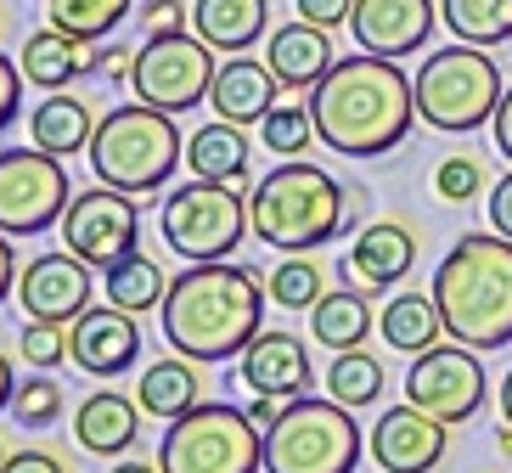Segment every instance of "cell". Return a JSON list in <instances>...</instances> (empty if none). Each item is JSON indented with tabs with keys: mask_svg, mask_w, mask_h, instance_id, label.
I'll use <instances>...</instances> for the list:
<instances>
[{
	"mask_svg": "<svg viewBox=\"0 0 512 473\" xmlns=\"http://www.w3.org/2000/svg\"><path fill=\"white\" fill-rule=\"evenodd\" d=\"M265 276L248 271V265L231 260H192L175 282H169L164 305V338L169 350L197 361V367H214V361H231L254 344L265 327Z\"/></svg>",
	"mask_w": 512,
	"mask_h": 473,
	"instance_id": "6da1fadb",
	"label": "cell"
},
{
	"mask_svg": "<svg viewBox=\"0 0 512 473\" xmlns=\"http://www.w3.org/2000/svg\"><path fill=\"white\" fill-rule=\"evenodd\" d=\"M434 305L445 316V338L467 350L512 344V237L467 231L434 271Z\"/></svg>",
	"mask_w": 512,
	"mask_h": 473,
	"instance_id": "3957f363",
	"label": "cell"
},
{
	"mask_svg": "<svg viewBox=\"0 0 512 473\" xmlns=\"http://www.w3.org/2000/svg\"><path fill=\"white\" fill-rule=\"evenodd\" d=\"M141 23H147L152 34H181L186 29V6L181 0H147V6H141Z\"/></svg>",
	"mask_w": 512,
	"mask_h": 473,
	"instance_id": "ab89813d",
	"label": "cell"
},
{
	"mask_svg": "<svg viewBox=\"0 0 512 473\" xmlns=\"http://www.w3.org/2000/svg\"><path fill=\"white\" fill-rule=\"evenodd\" d=\"M68 350H74L79 372H96V378H113V372H130L141 355V327L130 310L119 305H91L85 316L68 321Z\"/></svg>",
	"mask_w": 512,
	"mask_h": 473,
	"instance_id": "e0dca14e",
	"label": "cell"
},
{
	"mask_svg": "<svg viewBox=\"0 0 512 473\" xmlns=\"http://www.w3.org/2000/svg\"><path fill=\"white\" fill-rule=\"evenodd\" d=\"M6 457H12V451H6V445H0V462H6Z\"/></svg>",
	"mask_w": 512,
	"mask_h": 473,
	"instance_id": "816d5d0a",
	"label": "cell"
},
{
	"mask_svg": "<svg viewBox=\"0 0 512 473\" xmlns=\"http://www.w3.org/2000/svg\"><path fill=\"white\" fill-rule=\"evenodd\" d=\"M411 91H417V119L422 124L462 136V130H479V124L496 119V107H501V68H496V57H490L484 46L456 40V46L428 51V57H422Z\"/></svg>",
	"mask_w": 512,
	"mask_h": 473,
	"instance_id": "8992f818",
	"label": "cell"
},
{
	"mask_svg": "<svg viewBox=\"0 0 512 473\" xmlns=\"http://www.w3.org/2000/svg\"><path fill=\"white\" fill-rule=\"evenodd\" d=\"M96 265H85L68 248V254H40V260L23 265V276H17V305L29 310L34 321H74L91 310V282Z\"/></svg>",
	"mask_w": 512,
	"mask_h": 473,
	"instance_id": "9a60e30c",
	"label": "cell"
},
{
	"mask_svg": "<svg viewBox=\"0 0 512 473\" xmlns=\"http://www.w3.org/2000/svg\"><path fill=\"white\" fill-rule=\"evenodd\" d=\"M349 12H355V0H299V17L316 29H338V23H349Z\"/></svg>",
	"mask_w": 512,
	"mask_h": 473,
	"instance_id": "60d3db41",
	"label": "cell"
},
{
	"mask_svg": "<svg viewBox=\"0 0 512 473\" xmlns=\"http://www.w3.org/2000/svg\"><path fill=\"white\" fill-rule=\"evenodd\" d=\"M107 473H164V468H158V462H113Z\"/></svg>",
	"mask_w": 512,
	"mask_h": 473,
	"instance_id": "c3c4849f",
	"label": "cell"
},
{
	"mask_svg": "<svg viewBox=\"0 0 512 473\" xmlns=\"http://www.w3.org/2000/svg\"><path fill=\"white\" fill-rule=\"evenodd\" d=\"M164 473H259L265 468V428L237 406H186L169 417V434L158 445Z\"/></svg>",
	"mask_w": 512,
	"mask_h": 473,
	"instance_id": "9c48e42d",
	"label": "cell"
},
{
	"mask_svg": "<svg viewBox=\"0 0 512 473\" xmlns=\"http://www.w3.org/2000/svg\"><path fill=\"white\" fill-rule=\"evenodd\" d=\"M490 130H496L501 158H512V85L501 91V107H496V119H490Z\"/></svg>",
	"mask_w": 512,
	"mask_h": 473,
	"instance_id": "ee69618b",
	"label": "cell"
},
{
	"mask_svg": "<svg viewBox=\"0 0 512 473\" xmlns=\"http://www.w3.org/2000/svg\"><path fill=\"white\" fill-rule=\"evenodd\" d=\"M496 445H501V457H512V423H507V428H501V434H496Z\"/></svg>",
	"mask_w": 512,
	"mask_h": 473,
	"instance_id": "f907efd6",
	"label": "cell"
},
{
	"mask_svg": "<svg viewBox=\"0 0 512 473\" xmlns=\"http://www.w3.org/2000/svg\"><path fill=\"white\" fill-rule=\"evenodd\" d=\"M29 136H34V147H46L57 158L85 153L96 136V113H91V102H79L68 91H46V102L29 113Z\"/></svg>",
	"mask_w": 512,
	"mask_h": 473,
	"instance_id": "d4e9b609",
	"label": "cell"
},
{
	"mask_svg": "<svg viewBox=\"0 0 512 473\" xmlns=\"http://www.w3.org/2000/svg\"><path fill=\"white\" fill-rule=\"evenodd\" d=\"M406 400L422 406V412H434L439 423H467V417L484 406V367H479V350H467V344H434V350H422L406 372Z\"/></svg>",
	"mask_w": 512,
	"mask_h": 473,
	"instance_id": "4fadbf2b",
	"label": "cell"
},
{
	"mask_svg": "<svg viewBox=\"0 0 512 473\" xmlns=\"http://www.w3.org/2000/svg\"><path fill=\"white\" fill-rule=\"evenodd\" d=\"M411 265H417V231L400 226V220H377V226H366L361 237H355L344 271L355 276L366 293H383V288H394Z\"/></svg>",
	"mask_w": 512,
	"mask_h": 473,
	"instance_id": "d6986e66",
	"label": "cell"
},
{
	"mask_svg": "<svg viewBox=\"0 0 512 473\" xmlns=\"http://www.w3.org/2000/svg\"><path fill=\"white\" fill-rule=\"evenodd\" d=\"M372 327H377V316L366 305V293H355V288H332L310 305V338L327 344V350H361Z\"/></svg>",
	"mask_w": 512,
	"mask_h": 473,
	"instance_id": "484cf974",
	"label": "cell"
},
{
	"mask_svg": "<svg viewBox=\"0 0 512 473\" xmlns=\"http://www.w3.org/2000/svg\"><path fill=\"white\" fill-rule=\"evenodd\" d=\"M197 389H203V372L186 355H169V361H152L141 372V412L147 417H181L186 406H197Z\"/></svg>",
	"mask_w": 512,
	"mask_h": 473,
	"instance_id": "f546056e",
	"label": "cell"
},
{
	"mask_svg": "<svg viewBox=\"0 0 512 473\" xmlns=\"http://www.w3.org/2000/svg\"><path fill=\"white\" fill-rule=\"evenodd\" d=\"M17 107H23V62L0 51V130L17 119Z\"/></svg>",
	"mask_w": 512,
	"mask_h": 473,
	"instance_id": "f35d334b",
	"label": "cell"
},
{
	"mask_svg": "<svg viewBox=\"0 0 512 473\" xmlns=\"http://www.w3.org/2000/svg\"><path fill=\"white\" fill-rule=\"evenodd\" d=\"M12 417L23 428H51L62 417V389L51 378H29V383H17V395H12Z\"/></svg>",
	"mask_w": 512,
	"mask_h": 473,
	"instance_id": "8d00e7d4",
	"label": "cell"
},
{
	"mask_svg": "<svg viewBox=\"0 0 512 473\" xmlns=\"http://www.w3.org/2000/svg\"><path fill=\"white\" fill-rule=\"evenodd\" d=\"M355 462H361V423L332 395L287 400L282 417L265 428V473H355Z\"/></svg>",
	"mask_w": 512,
	"mask_h": 473,
	"instance_id": "52a82bcc",
	"label": "cell"
},
{
	"mask_svg": "<svg viewBox=\"0 0 512 473\" xmlns=\"http://www.w3.org/2000/svg\"><path fill=\"white\" fill-rule=\"evenodd\" d=\"M0 473H68V468H62L57 451H12L0 462Z\"/></svg>",
	"mask_w": 512,
	"mask_h": 473,
	"instance_id": "7bdbcfd3",
	"label": "cell"
},
{
	"mask_svg": "<svg viewBox=\"0 0 512 473\" xmlns=\"http://www.w3.org/2000/svg\"><path fill=\"white\" fill-rule=\"evenodd\" d=\"M377 327H383V338L400 355H422L445 338V316H439L434 293H400V299H389V310L377 316Z\"/></svg>",
	"mask_w": 512,
	"mask_h": 473,
	"instance_id": "83f0119b",
	"label": "cell"
},
{
	"mask_svg": "<svg viewBox=\"0 0 512 473\" xmlns=\"http://www.w3.org/2000/svg\"><path fill=\"white\" fill-rule=\"evenodd\" d=\"M265 23H271L265 0H197L192 6V34L209 40L214 51H226V57L254 46L259 34H265Z\"/></svg>",
	"mask_w": 512,
	"mask_h": 473,
	"instance_id": "603a6c76",
	"label": "cell"
},
{
	"mask_svg": "<svg viewBox=\"0 0 512 473\" xmlns=\"http://www.w3.org/2000/svg\"><path fill=\"white\" fill-rule=\"evenodd\" d=\"M17 288V254H12V237L0 231V299Z\"/></svg>",
	"mask_w": 512,
	"mask_h": 473,
	"instance_id": "f6af8a7d",
	"label": "cell"
},
{
	"mask_svg": "<svg viewBox=\"0 0 512 473\" xmlns=\"http://www.w3.org/2000/svg\"><path fill=\"white\" fill-rule=\"evenodd\" d=\"M85 153H91V169L102 186H119L130 198H152L181 169L186 147H181V130H175V113L147 102H124L96 119V136Z\"/></svg>",
	"mask_w": 512,
	"mask_h": 473,
	"instance_id": "5b68a950",
	"label": "cell"
},
{
	"mask_svg": "<svg viewBox=\"0 0 512 473\" xmlns=\"http://www.w3.org/2000/svg\"><path fill=\"white\" fill-rule=\"evenodd\" d=\"M259 136H265V147L282 158H299L304 147H310V136H316V119H310V107H293V102H276L265 119H259Z\"/></svg>",
	"mask_w": 512,
	"mask_h": 473,
	"instance_id": "e575fe53",
	"label": "cell"
},
{
	"mask_svg": "<svg viewBox=\"0 0 512 473\" xmlns=\"http://www.w3.org/2000/svg\"><path fill=\"white\" fill-rule=\"evenodd\" d=\"M434 192L445 203H467V198H479L484 192V164L479 158H445V164L434 169Z\"/></svg>",
	"mask_w": 512,
	"mask_h": 473,
	"instance_id": "74e56055",
	"label": "cell"
},
{
	"mask_svg": "<svg viewBox=\"0 0 512 473\" xmlns=\"http://www.w3.org/2000/svg\"><path fill=\"white\" fill-rule=\"evenodd\" d=\"M321 282H327V276H321V265L304 260V254H293V260L276 265V276L265 282V288H271V299H276L282 310H310L321 293H327Z\"/></svg>",
	"mask_w": 512,
	"mask_h": 473,
	"instance_id": "836d02e7",
	"label": "cell"
},
{
	"mask_svg": "<svg viewBox=\"0 0 512 473\" xmlns=\"http://www.w3.org/2000/svg\"><path fill=\"white\" fill-rule=\"evenodd\" d=\"M102 293H107V305L130 310V316H147V310H158V305H164L169 276H164V265L152 260V254L130 248L124 260H113V265L102 271Z\"/></svg>",
	"mask_w": 512,
	"mask_h": 473,
	"instance_id": "4316f807",
	"label": "cell"
},
{
	"mask_svg": "<svg viewBox=\"0 0 512 473\" xmlns=\"http://www.w3.org/2000/svg\"><path fill=\"white\" fill-rule=\"evenodd\" d=\"M141 198L119 192V186H102L96 181L91 192H74L68 214H62V243L74 248L85 265L107 271L113 260H124L141 237Z\"/></svg>",
	"mask_w": 512,
	"mask_h": 473,
	"instance_id": "7c38bea8",
	"label": "cell"
},
{
	"mask_svg": "<svg viewBox=\"0 0 512 473\" xmlns=\"http://www.w3.org/2000/svg\"><path fill=\"white\" fill-rule=\"evenodd\" d=\"M141 434V406L124 400L119 389H96L74 417V440L91 451V457H124Z\"/></svg>",
	"mask_w": 512,
	"mask_h": 473,
	"instance_id": "7402d4cb",
	"label": "cell"
},
{
	"mask_svg": "<svg viewBox=\"0 0 512 473\" xmlns=\"http://www.w3.org/2000/svg\"><path fill=\"white\" fill-rule=\"evenodd\" d=\"M12 395H17V378H12V361H6V350H0V412L12 406Z\"/></svg>",
	"mask_w": 512,
	"mask_h": 473,
	"instance_id": "7dc6e473",
	"label": "cell"
},
{
	"mask_svg": "<svg viewBox=\"0 0 512 473\" xmlns=\"http://www.w3.org/2000/svg\"><path fill=\"white\" fill-rule=\"evenodd\" d=\"M248 417H254L259 428H271L276 417H282V395H259V389H254V406H248Z\"/></svg>",
	"mask_w": 512,
	"mask_h": 473,
	"instance_id": "bcb514c9",
	"label": "cell"
},
{
	"mask_svg": "<svg viewBox=\"0 0 512 473\" xmlns=\"http://www.w3.org/2000/svg\"><path fill=\"white\" fill-rule=\"evenodd\" d=\"M23 79L29 85H40V91H68L79 74H91L102 57H91L85 51V40H74V34H62V29H40L29 34V46H23Z\"/></svg>",
	"mask_w": 512,
	"mask_h": 473,
	"instance_id": "cb8c5ba5",
	"label": "cell"
},
{
	"mask_svg": "<svg viewBox=\"0 0 512 473\" xmlns=\"http://www.w3.org/2000/svg\"><path fill=\"white\" fill-rule=\"evenodd\" d=\"M327 395L349 412H366L377 395H383V367L361 350H332V367H327Z\"/></svg>",
	"mask_w": 512,
	"mask_h": 473,
	"instance_id": "1f68e13d",
	"label": "cell"
},
{
	"mask_svg": "<svg viewBox=\"0 0 512 473\" xmlns=\"http://www.w3.org/2000/svg\"><path fill=\"white\" fill-rule=\"evenodd\" d=\"M501 423H512V367H507V378H501Z\"/></svg>",
	"mask_w": 512,
	"mask_h": 473,
	"instance_id": "681fc988",
	"label": "cell"
},
{
	"mask_svg": "<svg viewBox=\"0 0 512 473\" xmlns=\"http://www.w3.org/2000/svg\"><path fill=\"white\" fill-rule=\"evenodd\" d=\"M372 462L383 473H428L434 462H445V445H451V423H439L434 412L422 406H389L377 412L372 423Z\"/></svg>",
	"mask_w": 512,
	"mask_h": 473,
	"instance_id": "5bb4252c",
	"label": "cell"
},
{
	"mask_svg": "<svg viewBox=\"0 0 512 473\" xmlns=\"http://www.w3.org/2000/svg\"><path fill=\"white\" fill-rule=\"evenodd\" d=\"M74 203L68 169L46 147H12L0 153V231L6 237H34V231L62 226Z\"/></svg>",
	"mask_w": 512,
	"mask_h": 473,
	"instance_id": "8fae6325",
	"label": "cell"
},
{
	"mask_svg": "<svg viewBox=\"0 0 512 473\" xmlns=\"http://www.w3.org/2000/svg\"><path fill=\"white\" fill-rule=\"evenodd\" d=\"M186 169L203 175V181H237L242 169H248V136H242V124H231V119L203 124L186 141Z\"/></svg>",
	"mask_w": 512,
	"mask_h": 473,
	"instance_id": "f1b7e54d",
	"label": "cell"
},
{
	"mask_svg": "<svg viewBox=\"0 0 512 473\" xmlns=\"http://www.w3.org/2000/svg\"><path fill=\"white\" fill-rule=\"evenodd\" d=\"M310 119H316L321 147L344 158H383L389 147H400L417 113V91L400 74L394 57H338L327 68L321 85H310L304 96Z\"/></svg>",
	"mask_w": 512,
	"mask_h": 473,
	"instance_id": "7a4b0ae2",
	"label": "cell"
},
{
	"mask_svg": "<svg viewBox=\"0 0 512 473\" xmlns=\"http://www.w3.org/2000/svg\"><path fill=\"white\" fill-rule=\"evenodd\" d=\"M276 85L282 79L271 74V62H254V57H226L220 74H214V91H209V107L231 124H259L265 113L276 107Z\"/></svg>",
	"mask_w": 512,
	"mask_h": 473,
	"instance_id": "ffe728a7",
	"label": "cell"
},
{
	"mask_svg": "<svg viewBox=\"0 0 512 473\" xmlns=\"http://www.w3.org/2000/svg\"><path fill=\"white\" fill-rule=\"evenodd\" d=\"M237 361H242V378L254 383L259 395L299 400V395H310V383H316L310 350H304L293 333H282V327H265V333H259Z\"/></svg>",
	"mask_w": 512,
	"mask_h": 473,
	"instance_id": "ac0fdd59",
	"label": "cell"
},
{
	"mask_svg": "<svg viewBox=\"0 0 512 473\" xmlns=\"http://www.w3.org/2000/svg\"><path fill=\"white\" fill-rule=\"evenodd\" d=\"M332 29H316V23H282V29L265 40V62H271V74L282 79L287 91H310V85H321L327 79V68L338 57H332Z\"/></svg>",
	"mask_w": 512,
	"mask_h": 473,
	"instance_id": "44dd1931",
	"label": "cell"
},
{
	"mask_svg": "<svg viewBox=\"0 0 512 473\" xmlns=\"http://www.w3.org/2000/svg\"><path fill=\"white\" fill-rule=\"evenodd\" d=\"M248 226L276 254H310L327 248L344 226V186L316 164H276L265 181L248 192Z\"/></svg>",
	"mask_w": 512,
	"mask_h": 473,
	"instance_id": "277c9868",
	"label": "cell"
},
{
	"mask_svg": "<svg viewBox=\"0 0 512 473\" xmlns=\"http://www.w3.org/2000/svg\"><path fill=\"white\" fill-rule=\"evenodd\" d=\"M17 355L34 372H57L62 361H74V350H68V321H34L29 316V327L17 338Z\"/></svg>",
	"mask_w": 512,
	"mask_h": 473,
	"instance_id": "d590c367",
	"label": "cell"
},
{
	"mask_svg": "<svg viewBox=\"0 0 512 473\" xmlns=\"http://www.w3.org/2000/svg\"><path fill=\"white\" fill-rule=\"evenodd\" d=\"M214 74H220V62H214L209 40H197V34H186V29L181 34H147V46L130 62V91L147 107L186 113V107L209 102Z\"/></svg>",
	"mask_w": 512,
	"mask_h": 473,
	"instance_id": "30bf717a",
	"label": "cell"
},
{
	"mask_svg": "<svg viewBox=\"0 0 512 473\" xmlns=\"http://www.w3.org/2000/svg\"><path fill=\"white\" fill-rule=\"evenodd\" d=\"M439 17L467 46H507L512 40V0H445Z\"/></svg>",
	"mask_w": 512,
	"mask_h": 473,
	"instance_id": "4dcf8cb0",
	"label": "cell"
},
{
	"mask_svg": "<svg viewBox=\"0 0 512 473\" xmlns=\"http://www.w3.org/2000/svg\"><path fill=\"white\" fill-rule=\"evenodd\" d=\"M434 0H355L349 34L372 57H411L434 34Z\"/></svg>",
	"mask_w": 512,
	"mask_h": 473,
	"instance_id": "2e32d148",
	"label": "cell"
},
{
	"mask_svg": "<svg viewBox=\"0 0 512 473\" xmlns=\"http://www.w3.org/2000/svg\"><path fill=\"white\" fill-rule=\"evenodd\" d=\"M248 192H254L248 169H242L237 181H203V175H192L158 209L164 243L181 260H231V248L242 237H254V226H248Z\"/></svg>",
	"mask_w": 512,
	"mask_h": 473,
	"instance_id": "ba28073f",
	"label": "cell"
},
{
	"mask_svg": "<svg viewBox=\"0 0 512 473\" xmlns=\"http://www.w3.org/2000/svg\"><path fill=\"white\" fill-rule=\"evenodd\" d=\"M46 12H51V29L96 46L130 17V0H46Z\"/></svg>",
	"mask_w": 512,
	"mask_h": 473,
	"instance_id": "d6a6232c",
	"label": "cell"
},
{
	"mask_svg": "<svg viewBox=\"0 0 512 473\" xmlns=\"http://www.w3.org/2000/svg\"><path fill=\"white\" fill-rule=\"evenodd\" d=\"M484 209H490V231L512 237V175H501V181L490 186V198H484Z\"/></svg>",
	"mask_w": 512,
	"mask_h": 473,
	"instance_id": "b9f144b4",
	"label": "cell"
}]
</instances>
